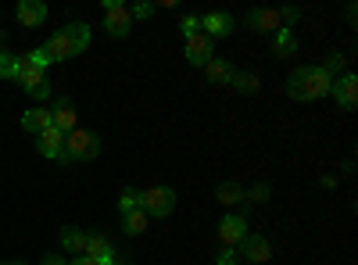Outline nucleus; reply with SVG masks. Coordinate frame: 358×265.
Masks as SVG:
<instances>
[{
    "label": "nucleus",
    "mask_w": 358,
    "mask_h": 265,
    "mask_svg": "<svg viewBox=\"0 0 358 265\" xmlns=\"http://www.w3.org/2000/svg\"><path fill=\"white\" fill-rule=\"evenodd\" d=\"M22 129L33 133V136L50 129V108H29V111H22Z\"/></svg>",
    "instance_id": "f3484780"
},
{
    "label": "nucleus",
    "mask_w": 358,
    "mask_h": 265,
    "mask_svg": "<svg viewBox=\"0 0 358 265\" xmlns=\"http://www.w3.org/2000/svg\"><path fill=\"white\" fill-rule=\"evenodd\" d=\"M297 18H301V8H283L280 11V22H287V25H294Z\"/></svg>",
    "instance_id": "2f4dec72"
},
{
    "label": "nucleus",
    "mask_w": 358,
    "mask_h": 265,
    "mask_svg": "<svg viewBox=\"0 0 358 265\" xmlns=\"http://www.w3.org/2000/svg\"><path fill=\"white\" fill-rule=\"evenodd\" d=\"M69 265H97V262H94V258H90V255H76V258H72Z\"/></svg>",
    "instance_id": "72a5a7b5"
},
{
    "label": "nucleus",
    "mask_w": 358,
    "mask_h": 265,
    "mask_svg": "<svg viewBox=\"0 0 358 265\" xmlns=\"http://www.w3.org/2000/svg\"><path fill=\"white\" fill-rule=\"evenodd\" d=\"M140 208L147 219H165L176 212V190L172 187H151V190H140Z\"/></svg>",
    "instance_id": "7ed1b4c3"
},
{
    "label": "nucleus",
    "mask_w": 358,
    "mask_h": 265,
    "mask_svg": "<svg viewBox=\"0 0 358 265\" xmlns=\"http://www.w3.org/2000/svg\"><path fill=\"white\" fill-rule=\"evenodd\" d=\"M62 33H65V36L72 40V47H76L79 54H83V50L90 47V40H94V36H90V25H86V22H69V25L62 29Z\"/></svg>",
    "instance_id": "6ab92c4d"
},
{
    "label": "nucleus",
    "mask_w": 358,
    "mask_h": 265,
    "mask_svg": "<svg viewBox=\"0 0 358 265\" xmlns=\"http://www.w3.org/2000/svg\"><path fill=\"white\" fill-rule=\"evenodd\" d=\"M15 15H18V22H22L25 29H40V25L47 22V8L40 4V0H18Z\"/></svg>",
    "instance_id": "4468645a"
},
{
    "label": "nucleus",
    "mask_w": 358,
    "mask_h": 265,
    "mask_svg": "<svg viewBox=\"0 0 358 265\" xmlns=\"http://www.w3.org/2000/svg\"><path fill=\"white\" fill-rule=\"evenodd\" d=\"M268 197V187L265 183H255L251 190H244V204H262Z\"/></svg>",
    "instance_id": "cd10ccee"
},
{
    "label": "nucleus",
    "mask_w": 358,
    "mask_h": 265,
    "mask_svg": "<svg viewBox=\"0 0 358 265\" xmlns=\"http://www.w3.org/2000/svg\"><path fill=\"white\" fill-rule=\"evenodd\" d=\"M136 208H140V190L136 187H126L122 194H118V212L126 215V212H136Z\"/></svg>",
    "instance_id": "a878e982"
},
{
    "label": "nucleus",
    "mask_w": 358,
    "mask_h": 265,
    "mask_svg": "<svg viewBox=\"0 0 358 265\" xmlns=\"http://www.w3.org/2000/svg\"><path fill=\"white\" fill-rule=\"evenodd\" d=\"M83 255H90V258H94L97 265H111L115 262V248H111V241L104 237V233H86V251Z\"/></svg>",
    "instance_id": "9d476101"
},
{
    "label": "nucleus",
    "mask_w": 358,
    "mask_h": 265,
    "mask_svg": "<svg viewBox=\"0 0 358 265\" xmlns=\"http://www.w3.org/2000/svg\"><path fill=\"white\" fill-rule=\"evenodd\" d=\"M344 65H348V57H344V54H330V57H326V62H322V72L334 79V76H337V72H341Z\"/></svg>",
    "instance_id": "bb28decb"
},
{
    "label": "nucleus",
    "mask_w": 358,
    "mask_h": 265,
    "mask_svg": "<svg viewBox=\"0 0 358 265\" xmlns=\"http://www.w3.org/2000/svg\"><path fill=\"white\" fill-rule=\"evenodd\" d=\"M18 83H22V90L33 97V101H47L50 97V83H47V72H36V69H29V72H22L18 76Z\"/></svg>",
    "instance_id": "ddd939ff"
},
{
    "label": "nucleus",
    "mask_w": 358,
    "mask_h": 265,
    "mask_svg": "<svg viewBox=\"0 0 358 265\" xmlns=\"http://www.w3.org/2000/svg\"><path fill=\"white\" fill-rule=\"evenodd\" d=\"M204 76H208V83H212V86H229L233 65L226 62V57H212V62L204 65Z\"/></svg>",
    "instance_id": "a211bd4d"
},
{
    "label": "nucleus",
    "mask_w": 358,
    "mask_h": 265,
    "mask_svg": "<svg viewBox=\"0 0 358 265\" xmlns=\"http://www.w3.org/2000/svg\"><path fill=\"white\" fill-rule=\"evenodd\" d=\"M273 50L280 54V57H287V54H294L297 50V36H294V29H287V25H280L276 33H273Z\"/></svg>",
    "instance_id": "412c9836"
},
{
    "label": "nucleus",
    "mask_w": 358,
    "mask_h": 265,
    "mask_svg": "<svg viewBox=\"0 0 358 265\" xmlns=\"http://www.w3.org/2000/svg\"><path fill=\"white\" fill-rule=\"evenodd\" d=\"M36 151L43 155V158H62V151H65V133L62 129H43L40 136H36Z\"/></svg>",
    "instance_id": "2eb2a0df"
},
{
    "label": "nucleus",
    "mask_w": 358,
    "mask_h": 265,
    "mask_svg": "<svg viewBox=\"0 0 358 265\" xmlns=\"http://www.w3.org/2000/svg\"><path fill=\"white\" fill-rule=\"evenodd\" d=\"M122 229L129 233V237H140V233L147 229V215H143V208H136V212H126V215H122Z\"/></svg>",
    "instance_id": "5701e85b"
},
{
    "label": "nucleus",
    "mask_w": 358,
    "mask_h": 265,
    "mask_svg": "<svg viewBox=\"0 0 358 265\" xmlns=\"http://www.w3.org/2000/svg\"><path fill=\"white\" fill-rule=\"evenodd\" d=\"M187 62L190 65H197V69H204L208 62H212V57H215V40H208L204 33H197L194 40H187Z\"/></svg>",
    "instance_id": "6e6552de"
},
{
    "label": "nucleus",
    "mask_w": 358,
    "mask_h": 265,
    "mask_svg": "<svg viewBox=\"0 0 358 265\" xmlns=\"http://www.w3.org/2000/svg\"><path fill=\"white\" fill-rule=\"evenodd\" d=\"M241 262V255H236V248H222L219 255H215V265H236Z\"/></svg>",
    "instance_id": "c756f323"
},
{
    "label": "nucleus",
    "mask_w": 358,
    "mask_h": 265,
    "mask_svg": "<svg viewBox=\"0 0 358 265\" xmlns=\"http://www.w3.org/2000/svg\"><path fill=\"white\" fill-rule=\"evenodd\" d=\"M244 22H248V29H255V33H276V29L283 25L280 11H268V8H251L244 15Z\"/></svg>",
    "instance_id": "9b49d317"
},
{
    "label": "nucleus",
    "mask_w": 358,
    "mask_h": 265,
    "mask_svg": "<svg viewBox=\"0 0 358 265\" xmlns=\"http://www.w3.org/2000/svg\"><path fill=\"white\" fill-rule=\"evenodd\" d=\"M62 248L72 251V255H83V251H86V229L65 226V229H62Z\"/></svg>",
    "instance_id": "aec40b11"
},
{
    "label": "nucleus",
    "mask_w": 358,
    "mask_h": 265,
    "mask_svg": "<svg viewBox=\"0 0 358 265\" xmlns=\"http://www.w3.org/2000/svg\"><path fill=\"white\" fill-rule=\"evenodd\" d=\"M229 86H236V94H258V76H251V72H233Z\"/></svg>",
    "instance_id": "b1692460"
},
{
    "label": "nucleus",
    "mask_w": 358,
    "mask_h": 265,
    "mask_svg": "<svg viewBox=\"0 0 358 265\" xmlns=\"http://www.w3.org/2000/svg\"><path fill=\"white\" fill-rule=\"evenodd\" d=\"M179 29H183V36H187V40H194V36L201 33V18H197V15H187L183 22H179Z\"/></svg>",
    "instance_id": "c85d7f7f"
},
{
    "label": "nucleus",
    "mask_w": 358,
    "mask_h": 265,
    "mask_svg": "<svg viewBox=\"0 0 358 265\" xmlns=\"http://www.w3.org/2000/svg\"><path fill=\"white\" fill-rule=\"evenodd\" d=\"M215 197H219V204H244V187L233 183V180H226V183L215 187Z\"/></svg>",
    "instance_id": "4be33fe9"
},
{
    "label": "nucleus",
    "mask_w": 358,
    "mask_h": 265,
    "mask_svg": "<svg viewBox=\"0 0 358 265\" xmlns=\"http://www.w3.org/2000/svg\"><path fill=\"white\" fill-rule=\"evenodd\" d=\"M236 248H241L236 255H241L244 262H255V265H262V262L273 258V251H268V241H265V237H258V233H248V237H244L241 244H236Z\"/></svg>",
    "instance_id": "1a4fd4ad"
},
{
    "label": "nucleus",
    "mask_w": 358,
    "mask_h": 265,
    "mask_svg": "<svg viewBox=\"0 0 358 265\" xmlns=\"http://www.w3.org/2000/svg\"><path fill=\"white\" fill-rule=\"evenodd\" d=\"M50 126L62 129L65 136H69L72 129H79V115H76V108H72V97H57V101H54V108H50Z\"/></svg>",
    "instance_id": "423d86ee"
},
{
    "label": "nucleus",
    "mask_w": 358,
    "mask_h": 265,
    "mask_svg": "<svg viewBox=\"0 0 358 265\" xmlns=\"http://www.w3.org/2000/svg\"><path fill=\"white\" fill-rule=\"evenodd\" d=\"M0 265H25V262H0Z\"/></svg>",
    "instance_id": "f704fd0d"
},
{
    "label": "nucleus",
    "mask_w": 358,
    "mask_h": 265,
    "mask_svg": "<svg viewBox=\"0 0 358 265\" xmlns=\"http://www.w3.org/2000/svg\"><path fill=\"white\" fill-rule=\"evenodd\" d=\"M0 79H18V54L0 50Z\"/></svg>",
    "instance_id": "393cba45"
},
{
    "label": "nucleus",
    "mask_w": 358,
    "mask_h": 265,
    "mask_svg": "<svg viewBox=\"0 0 358 265\" xmlns=\"http://www.w3.org/2000/svg\"><path fill=\"white\" fill-rule=\"evenodd\" d=\"M129 15H133V22L136 18H151L155 15V4H136V8H129Z\"/></svg>",
    "instance_id": "7c9ffc66"
},
{
    "label": "nucleus",
    "mask_w": 358,
    "mask_h": 265,
    "mask_svg": "<svg viewBox=\"0 0 358 265\" xmlns=\"http://www.w3.org/2000/svg\"><path fill=\"white\" fill-rule=\"evenodd\" d=\"M248 219L244 215H222V222H219V241H222V248H236L244 237H248Z\"/></svg>",
    "instance_id": "0eeeda50"
},
{
    "label": "nucleus",
    "mask_w": 358,
    "mask_h": 265,
    "mask_svg": "<svg viewBox=\"0 0 358 265\" xmlns=\"http://www.w3.org/2000/svg\"><path fill=\"white\" fill-rule=\"evenodd\" d=\"M330 97H334L344 111H355V104H358V79H355V72H344V76L334 79Z\"/></svg>",
    "instance_id": "39448f33"
},
{
    "label": "nucleus",
    "mask_w": 358,
    "mask_h": 265,
    "mask_svg": "<svg viewBox=\"0 0 358 265\" xmlns=\"http://www.w3.org/2000/svg\"><path fill=\"white\" fill-rule=\"evenodd\" d=\"M40 265H69V262H65V258H62V255H47V258H43V262H40Z\"/></svg>",
    "instance_id": "473e14b6"
},
{
    "label": "nucleus",
    "mask_w": 358,
    "mask_h": 265,
    "mask_svg": "<svg viewBox=\"0 0 358 265\" xmlns=\"http://www.w3.org/2000/svg\"><path fill=\"white\" fill-rule=\"evenodd\" d=\"M201 33H204L208 40L229 36V33H233V15H226V11H212V15H204V18H201Z\"/></svg>",
    "instance_id": "f8f14e48"
},
{
    "label": "nucleus",
    "mask_w": 358,
    "mask_h": 265,
    "mask_svg": "<svg viewBox=\"0 0 358 265\" xmlns=\"http://www.w3.org/2000/svg\"><path fill=\"white\" fill-rule=\"evenodd\" d=\"M111 265H122V262H111Z\"/></svg>",
    "instance_id": "c9c22d12"
},
{
    "label": "nucleus",
    "mask_w": 358,
    "mask_h": 265,
    "mask_svg": "<svg viewBox=\"0 0 358 265\" xmlns=\"http://www.w3.org/2000/svg\"><path fill=\"white\" fill-rule=\"evenodd\" d=\"M104 29H108V36H115V40L129 36L133 15H129V8L122 4V0H104Z\"/></svg>",
    "instance_id": "20e7f679"
},
{
    "label": "nucleus",
    "mask_w": 358,
    "mask_h": 265,
    "mask_svg": "<svg viewBox=\"0 0 358 265\" xmlns=\"http://www.w3.org/2000/svg\"><path fill=\"white\" fill-rule=\"evenodd\" d=\"M43 54L50 57V62H69V57H79V50L72 47V40L65 33H54L47 43H43Z\"/></svg>",
    "instance_id": "dca6fc26"
},
{
    "label": "nucleus",
    "mask_w": 358,
    "mask_h": 265,
    "mask_svg": "<svg viewBox=\"0 0 358 265\" xmlns=\"http://www.w3.org/2000/svg\"><path fill=\"white\" fill-rule=\"evenodd\" d=\"M101 155V136L90 133V129H72L65 136V151H62V162H90Z\"/></svg>",
    "instance_id": "f03ea898"
},
{
    "label": "nucleus",
    "mask_w": 358,
    "mask_h": 265,
    "mask_svg": "<svg viewBox=\"0 0 358 265\" xmlns=\"http://www.w3.org/2000/svg\"><path fill=\"white\" fill-rule=\"evenodd\" d=\"M330 86H334V79L322 72V65H301L290 72L287 94L294 101H319V97H330Z\"/></svg>",
    "instance_id": "f257e3e1"
}]
</instances>
